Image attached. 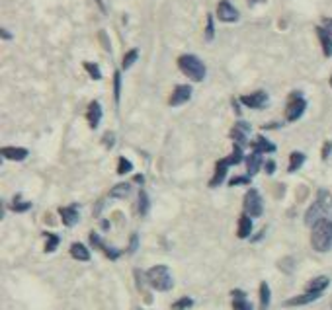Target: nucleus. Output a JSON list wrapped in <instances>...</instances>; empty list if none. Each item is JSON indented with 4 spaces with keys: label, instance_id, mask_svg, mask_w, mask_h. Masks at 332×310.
Instances as JSON below:
<instances>
[{
    "label": "nucleus",
    "instance_id": "dca6fc26",
    "mask_svg": "<svg viewBox=\"0 0 332 310\" xmlns=\"http://www.w3.org/2000/svg\"><path fill=\"white\" fill-rule=\"evenodd\" d=\"M260 164H264V162H262V154L252 150V154L246 158V170H248V176H254L256 172L260 170Z\"/></svg>",
    "mask_w": 332,
    "mask_h": 310
},
{
    "label": "nucleus",
    "instance_id": "2f4dec72",
    "mask_svg": "<svg viewBox=\"0 0 332 310\" xmlns=\"http://www.w3.org/2000/svg\"><path fill=\"white\" fill-rule=\"evenodd\" d=\"M192 304H193L192 298L184 297V298H180L178 302H174V306H172V308H174V310H186V308H190Z\"/></svg>",
    "mask_w": 332,
    "mask_h": 310
},
{
    "label": "nucleus",
    "instance_id": "473e14b6",
    "mask_svg": "<svg viewBox=\"0 0 332 310\" xmlns=\"http://www.w3.org/2000/svg\"><path fill=\"white\" fill-rule=\"evenodd\" d=\"M114 92H115V99H119V92H121V75L119 73L114 75Z\"/></svg>",
    "mask_w": 332,
    "mask_h": 310
},
{
    "label": "nucleus",
    "instance_id": "c9c22d12",
    "mask_svg": "<svg viewBox=\"0 0 332 310\" xmlns=\"http://www.w3.org/2000/svg\"><path fill=\"white\" fill-rule=\"evenodd\" d=\"M229 184L230 186H241V184H248V180L246 178H233Z\"/></svg>",
    "mask_w": 332,
    "mask_h": 310
},
{
    "label": "nucleus",
    "instance_id": "20e7f679",
    "mask_svg": "<svg viewBox=\"0 0 332 310\" xmlns=\"http://www.w3.org/2000/svg\"><path fill=\"white\" fill-rule=\"evenodd\" d=\"M305 108H307L305 98H303L299 92H293V94L289 96L287 108H285V119H287V121H297V119L303 115Z\"/></svg>",
    "mask_w": 332,
    "mask_h": 310
},
{
    "label": "nucleus",
    "instance_id": "b1692460",
    "mask_svg": "<svg viewBox=\"0 0 332 310\" xmlns=\"http://www.w3.org/2000/svg\"><path fill=\"white\" fill-rule=\"evenodd\" d=\"M129 193H131V186H129V184H117V186L112 187V191H110V195L115 199L127 197Z\"/></svg>",
    "mask_w": 332,
    "mask_h": 310
},
{
    "label": "nucleus",
    "instance_id": "4c0bfd02",
    "mask_svg": "<svg viewBox=\"0 0 332 310\" xmlns=\"http://www.w3.org/2000/svg\"><path fill=\"white\" fill-rule=\"evenodd\" d=\"M266 172H268V174H274V172H276V162H266Z\"/></svg>",
    "mask_w": 332,
    "mask_h": 310
},
{
    "label": "nucleus",
    "instance_id": "e433bc0d",
    "mask_svg": "<svg viewBox=\"0 0 332 310\" xmlns=\"http://www.w3.org/2000/svg\"><path fill=\"white\" fill-rule=\"evenodd\" d=\"M213 38V24H211V16L207 18V39Z\"/></svg>",
    "mask_w": 332,
    "mask_h": 310
},
{
    "label": "nucleus",
    "instance_id": "ddd939ff",
    "mask_svg": "<svg viewBox=\"0 0 332 310\" xmlns=\"http://www.w3.org/2000/svg\"><path fill=\"white\" fill-rule=\"evenodd\" d=\"M2 156L8 158V160H24L27 156V150L20 149V147H4L2 149Z\"/></svg>",
    "mask_w": 332,
    "mask_h": 310
},
{
    "label": "nucleus",
    "instance_id": "aec40b11",
    "mask_svg": "<svg viewBox=\"0 0 332 310\" xmlns=\"http://www.w3.org/2000/svg\"><path fill=\"white\" fill-rule=\"evenodd\" d=\"M71 256H73L75 260H78V261H88L90 260L88 248H86L84 244H78V242L71 246Z\"/></svg>",
    "mask_w": 332,
    "mask_h": 310
},
{
    "label": "nucleus",
    "instance_id": "6ab92c4d",
    "mask_svg": "<svg viewBox=\"0 0 332 310\" xmlns=\"http://www.w3.org/2000/svg\"><path fill=\"white\" fill-rule=\"evenodd\" d=\"M227 168H229L227 160H219V162H217V166H215V176H213V180H211V184H209V186H211V187L219 186V184H221V182L225 180Z\"/></svg>",
    "mask_w": 332,
    "mask_h": 310
},
{
    "label": "nucleus",
    "instance_id": "4be33fe9",
    "mask_svg": "<svg viewBox=\"0 0 332 310\" xmlns=\"http://www.w3.org/2000/svg\"><path fill=\"white\" fill-rule=\"evenodd\" d=\"M235 302H233V308L235 310H252V304L246 300L243 291H235Z\"/></svg>",
    "mask_w": 332,
    "mask_h": 310
},
{
    "label": "nucleus",
    "instance_id": "c03bdc74",
    "mask_svg": "<svg viewBox=\"0 0 332 310\" xmlns=\"http://www.w3.org/2000/svg\"><path fill=\"white\" fill-rule=\"evenodd\" d=\"M98 2H100V6H102V0H98Z\"/></svg>",
    "mask_w": 332,
    "mask_h": 310
},
{
    "label": "nucleus",
    "instance_id": "a19ab883",
    "mask_svg": "<svg viewBox=\"0 0 332 310\" xmlns=\"http://www.w3.org/2000/svg\"><path fill=\"white\" fill-rule=\"evenodd\" d=\"M135 248H137V234L131 238V248L129 250H135Z\"/></svg>",
    "mask_w": 332,
    "mask_h": 310
},
{
    "label": "nucleus",
    "instance_id": "412c9836",
    "mask_svg": "<svg viewBox=\"0 0 332 310\" xmlns=\"http://www.w3.org/2000/svg\"><path fill=\"white\" fill-rule=\"evenodd\" d=\"M252 232V219L248 217V215H243L241 217V221H239V238H248Z\"/></svg>",
    "mask_w": 332,
    "mask_h": 310
},
{
    "label": "nucleus",
    "instance_id": "f3484780",
    "mask_svg": "<svg viewBox=\"0 0 332 310\" xmlns=\"http://www.w3.org/2000/svg\"><path fill=\"white\" fill-rule=\"evenodd\" d=\"M252 150L254 152H274L276 150V145L274 143H270L268 139H264V136H256V141L252 143Z\"/></svg>",
    "mask_w": 332,
    "mask_h": 310
},
{
    "label": "nucleus",
    "instance_id": "58836bf2",
    "mask_svg": "<svg viewBox=\"0 0 332 310\" xmlns=\"http://www.w3.org/2000/svg\"><path fill=\"white\" fill-rule=\"evenodd\" d=\"M332 150V143H326L324 145V150H322V158H328V152Z\"/></svg>",
    "mask_w": 332,
    "mask_h": 310
},
{
    "label": "nucleus",
    "instance_id": "bb28decb",
    "mask_svg": "<svg viewBox=\"0 0 332 310\" xmlns=\"http://www.w3.org/2000/svg\"><path fill=\"white\" fill-rule=\"evenodd\" d=\"M137 57H139V51H137V49H131V51H129V53H127V55L123 57V64H121V66H123V68L127 71L129 66H131L133 62L137 61Z\"/></svg>",
    "mask_w": 332,
    "mask_h": 310
},
{
    "label": "nucleus",
    "instance_id": "ea45409f",
    "mask_svg": "<svg viewBox=\"0 0 332 310\" xmlns=\"http://www.w3.org/2000/svg\"><path fill=\"white\" fill-rule=\"evenodd\" d=\"M106 145H114V135H112V133L106 135Z\"/></svg>",
    "mask_w": 332,
    "mask_h": 310
},
{
    "label": "nucleus",
    "instance_id": "a211bd4d",
    "mask_svg": "<svg viewBox=\"0 0 332 310\" xmlns=\"http://www.w3.org/2000/svg\"><path fill=\"white\" fill-rule=\"evenodd\" d=\"M90 240H92V244H94L96 248L104 250V252L108 254V258H110V260H117V256H119V252H117V250H114V248H108V246L104 244L102 240H100V236L96 234V232H92V234H90Z\"/></svg>",
    "mask_w": 332,
    "mask_h": 310
},
{
    "label": "nucleus",
    "instance_id": "37998d69",
    "mask_svg": "<svg viewBox=\"0 0 332 310\" xmlns=\"http://www.w3.org/2000/svg\"><path fill=\"white\" fill-rule=\"evenodd\" d=\"M260 2H266V0H248V4H250V6H254V4H260Z\"/></svg>",
    "mask_w": 332,
    "mask_h": 310
},
{
    "label": "nucleus",
    "instance_id": "c756f323",
    "mask_svg": "<svg viewBox=\"0 0 332 310\" xmlns=\"http://www.w3.org/2000/svg\"><path fill=\"white\" fill-rule=\"evenodd\" d=\"M59 246V236L57 234H47V244H45V252H55Z\"/></svg>",
    "mask_w": 332,
    "mask_h": 310
},
{
    "label": "nucleus",
    "instance_id": "79ce46f5",
    "mask_svg": "<svg viewBox=\"0 0 332 310\" xmlns=\"http://www.w3.org/2000/svg\"><path fill=\"white\" fill-rule=\"evenodd\" d=\"M135 182H137V184H143V182H145V178H143V176H135Z\"/></svg>",
    "mask_w": 332,
    "mask_h": 310
},
{
    "label": "nucleus",
    "instance_id": "5701e85b",
    "mask_svg": "<svg viewBox=\"0 0 332 310\" xmlns=\"http://www.w3.org/2000/svg\"><path fill=\"white\" fill-rule=\"evenodd\" d=\"M270 300H272V293H270L268 283H262L260 285V310H268Z\"/></svg>",
    "mask_w": 332,
    "mask_h": 310
},
{
    "label": "nucleus",
    "instance_id": "c85d7f7f",
    "mask_svg": "<svg viewBox=\"0 0 332 310\" xmlns=\"http://www.w3.org/2000/svg\"><path fill=\"white\" fill-rule=\"evenodd\" d=\"M139 213L141 215H147L149 213V195L145 191L139 193Z\"/></svg>",
    "mask_w": 332,
    "mask_h": 310
},
{
    "label": "nucleus",
    "instance_id": "f03ea898",
    "mask_svg": "<svg viewBox=\"0 0 332 310\" xmlns=\"http://www.w3.org/2000/svg\"><path fill=\"white\" fill-rule=\"evenodd\" d=\"M147 279L153 289L156 291H170L174 287V279H172V273L166 265H154L147 271Z\"/></svg>",
    "mask_w": 332,
    "mask_h": 310
},
{
    "label": "nucleus",
    "instance_id": "2eb2a0df",
    "mask_svg": "<svg viewBox=\"0 0 332 310\" xmlns=\"http://www.w3.org/2000/svg\"><path fill=\"white\" fill-rule=\"evenodd\" d=\"M320 295L317 293H305V295H301V297H293L289 298L287 302H285V306H301V304H309V302H315Z\"/></svg>",
    "mask_w": 332,
    "mask_h": 310
},
{
    "label": "nucleus",
    "instance_id": "9d476101",
    "mask_svg": "<svg viewBox=\"0 0 332 310\" xmlns=\"http://www.w3.org/2000/svg\"><path fill=\"white\" fill-rule=\"evenodd\" d=\"M328 285H330V279L324 277V275H320V277H315L313 281H309L305 293H317V295H322Z\"/></svg>",
    "mask_w": 332,
    "mask_h": 310
},
{
    "label": "nucleus",
    "instance_id": "6e6552de",
    "mask_svg": "<svg viewBox=\"0 0 332 310\" xmlns=\"http://www.w3.org/2000/svg\"><path fill=\"white\" fill-rule=\"evenodd\" d=\"M246 108H252V110H262L266 104H268V94L266 92H262V90H258L254 94H250V96H243L241 98Z\"/></svg>",
    "mask_w": 332,
    "mask_h": 310
},
{
    "label": "nucleus",
    "instance_id": "9b49d317",
    "mask_svg": "<svg viewBox=\"0 0 332 310\" xmlns=\"http://www.w3.org/2000/svg\"><path fill=\"white\" fill-rule=\"evenodd\" d=\"M86 117H88V123L92 129H96L100 121H102V106L98 104V101H92L88 106V113H86Z\"/></svg>",
    "mask_w": 332,
    "mask_h": 310
},
{
    "label": "nucleus",
    "instance_id": "7c9ffc66",
    "mask_svg": "<svg viewBox=\"0 0 332 310\" xmlns=\"http://www.w3.org/2000/svg\"><path fill=\"white\" fill-rule=\"evenodd\" d=\"M84 68L90 73V76L94 78V80H100L102 78V73H100V68L96 66V64H92V62H84Z\"/></svg>",
    "mask_w": 332,
    "mask_h": 310
},
{
    "label": "nucleus",
    "instance_id": "cd10ccee",
    "mask_svg": "<svg viewBox=\"0 0 332 310\" xmlns=\"http://www.w3.org/2000/svg\"><path fill=\"white\" fill-rule=\"evenodd\" d=\"M133 170V164L127 160V158H119V166H117V174L119 176H123V174H127V172H131Z\"/></svg>",
    "mask_w": 332,
    "mask_h": 310
},
{
    "label": "nucleus",
    "instance_id": "7ed1b4c3",
    "mask_svg": "<svg viewBox=\"0 0 332 310\" xmlns=\"http://www.w3.org/2000/svg\"><path fill=\"white\" fill-rule=\"evenodd\" d=\"M180 71L186 76H190L193 82H202L205 78V64L195 55H182L178 59Z\"/></svg>",
    "mask_w": 332,
    "mask_h": 310
},
{
    "label": "nucleus",
    "instance_id": "39448f33",
    "mask_svg": "<svg viewBox=\"0 0 332 310\" xmlns=\"http://www.w3.org/2000/svg\"><path fill=\"white\" fill-rule=\"evenodd\" d=\"M264 211V203H262V197H260V193L256 191V189H250L246 195H244V213L248 215V217H260Z\"/></svg>",
    "mask_w": 332,
    "mask_h": 310
},
{
    "label": "nucleus",
    "instance_id": "393cba45",
    "mask_svg": "<svg viewBox=\"0 0 332 310\" xmlns=\"http://www.w3.org/2000/svg\"><path fill=\"white\" fill-rule=\"evenodd\" d=\"M303 162H305V154L303 152H291V156H289V172L299 170L303 166Z\"/></svg>",
    "mask_w": 332,
    "mask_h": 310
},
{
    "label": "nucleus",
    "instance_id": "f257e3e1",
    "mask_svg": "<svg viewBox=\"0 0 332 310\" xmlns=\"http://www.w3.org/2000/svg\"><path fill=\"white\" fill-rule=\"evenodd\" d=\"M311 246L324 254L332 250V221L330 219H322L319 223L313 226V232H311Z\"/></svg>",
    "mask_w": 332,
    "mask_h": 310
},
{
    "label": "nucleus",
    "instance_id": "72a5a7b5",
    "mask_svg": "<svg viewBox=\"0 0 332 310\" xmlns=\"http://www.w3.org/2000/svg\"><path fill=\"white\" fill-rule=\"evenodd\" d=\"M322 27L326 29V33L332 38V18H324V22H322Z\"/></svg>",
    "mask_w": 332,
    "mask_h": 310
},
{
    "label": "nucleus",
    "instance_id": "1a4fd4ad",
    "mask_svg": "<svg viewBox=\"0 0 332 310\" xmlns=\"http://www.w3.org/2000/svg\"><path fill=\"white\" fill-rule=\"evenodd\" d=\"M190 98H192V88L186 86V84H180V86L174 88V94L170 98V106H182Z\"/></svg>",
    "mask_w": 332,
    "mask_h": 310
},
{
    "label": "nucleus",
    "instance_id": "a18cd8bd",
    "mask_svg": "<svg viewBox=\"0 0 332 310\" xmlns=\"http://www.w3.org/2000/svg\"><path fill=\"white\" fill-rule=\"evenodd\" d=\"M330 86H332V76H330Z\"/></svg>",
    "mask_w": 332,
    "mask_h": 310
},
{
    "label": "nucleus",
    "instance_id": "f704fd0d",
    "mask_svg": "<svg viewBox=\"0 0 332 310\" xmlns=\"http://www.w3.org/2000/svg\"><path fill=\"white\" fill-rule=\"evenodd\" d=\"M14 209H16V211H26V209H29V203H18V199H16Z\"/></svg>",
    "mask_w": 332,
    "mask_h": 310
},
{
    "label": "nucleus",
    "instance_id": "f8f14e48",
    "mask_svg": "<svg viewBox=\"0 0 332 310\" xmlns=\"http://www.w3.org/2000/svg\"><path fill=\"white\" fill-rule=\"evenodd\" d=\"M61 219H63V223L67 226H75L78 223V209L77 205H71V207H63L61 209Z\"/></svg>",
    "mask_w": 332,
    "mask_h": 310
},
{
    "label": "nucleus",
    "instance_id": "4468645a",
    "mask_svg": "<svg viewBox=\"0 0 332 310\" xmlns=\"http://www.w3.org/2000/svg\"><path fill=\"white\" fill-rule=\"evenodd\" d=\"M317 36H319V39H320V45H322L324 55H326V57H332V38L326 33V29H324L322 25L317 27Z\"/></svg>",
    "mask_w": 332,
    "mask_h": 310
},
{
    "label": "nucleus",
    "instance_id": "0eeeda50",
    "mask_svg": "<svg viewBox=\"0 0 332 310\" xmlns=\"http://www.w3.org/2000/svg\"><path fill=\"white\" fill-rule=\"evenodd\" d=\"M217 16L221 22H237L239 20V12H237V8L230 4L229 0H221L219 2Z\"/></svg>",
    "mask_w": 332,
    "mask_h": 310
},
{
    "label": "nucleus",
    "instance_id": "423d86ee",
    "mask_svg": "<svg viewBox=\"0 0 332 310\" xmlns=\"http://www.w3.org/2000/svg\"><path fill=\"white\" fill-rule=\"evenodd\" d=\"M322 219H326V205H324V191H320V199L319 201H315L311 207H309V211L305 215V223L309 226H315V224L322 221Z\"/></svg>",
    "mask_w": 332,
    "mask_h": 310
},
{
    "label": "nucleus",
    "instance_id": "a878e982",
    "mask_svg": "<svg viewBox=\"0 0 332 310\" xmlns=\"http://www.w3.org/2000/svg\"><path fill=\"white\" fill-rule=\"evenodd\" d=\"M225 160H227V164H229V166L241 164V160H243V147H241V145H237V147H235V150H233V154H230V156H227Z\"/></svg>",
    "mask_w": 332,
    "mask_h": 310
}]
</instances>
